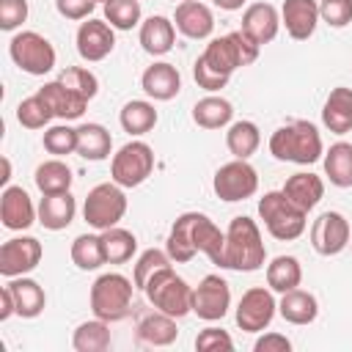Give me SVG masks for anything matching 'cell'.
<instances>
[{"label":"cell","mask_w":352,"mask_h":352,"mask_svg":"<svg viewBox=\"0 0 352 352\" xmlns=\"http://www.w3.org/2000/svg\"><path fill=\"white\" fill-rule=\"evenodd\" d=\"M278 28H280V14L272 3H253L242 14V30L258 44H270L278 36Z\"/></svg>","instance_id":"obj_22"},{"label":"cell","mask_w":352,"mask_h":352,"mask_svg":"<svg viewBox=\"0 0 352 352\" xmlns=\"http://www.w3.org/2000/svg\"><path fill=\"white\" fill-rule=\"evenodd\" d=\"M256 352H289L292 349V341L283 336V333H264L256 344H253Z\"/></svg>","instance_id":"obj_50"},{"label":"cell","mask_w":352,"mask_h":352,"mask_svg":"<svg viewBox=\"0 0 352 352\" xmlns=\"http://www.w3.org/2000/svg\"><path fill=\"white\" fill-rule=\"evenodd\" d=\"M258 50H261V44L253 41L245 30H234V33H226L220 38H212L206 44V50L201 52V60L206 66H212L214 72L231 77L239 66L253 63L258 58Z\"/></svg>","instance_id":"obj_4"},{"label":"cell","mask_w":352,"mask_h":352,"mask_svg":"<svg viewBox=\"0 0 352 352\" xmlns=\"http://www.w3.org/2000/svg\"><path fill=\"white\" fill-rule=\"evenodd\" d=\"M41 256H44V248L36 236H14L0 248V275L3 278L28 275L38 267Z\"/></svg>","instance_id":"obj_14"},{"label":"cell","mask_w":352,"mask_h":352,"mask_svg":"<svg viewBox=\"0 0 352 352\" xmlns=\"http://www.w3.org/2000/svg\"><path fill=\"white\" fill-rule=\"evenodd\" d=\"M28 19V0H0V28L16 30Z\"/></svg>","instance_id":"obj_47"},{"label":"cell","mask_w":352,"mask_h":352,"mask_svg":"<svg viewBox=\"0 0 352 352\" xmlns=\"http://www.w3.org/2000/svg\"><path fill=\"white\" fill-rule=\"evenodd\" d=\"M278 314L289 324H311L319 316V302H316V297L311 292L297 286L292 292H283V297L278 302Z\"/></svg>","instance_id":"obj_28"},{"label":"cell","mask_w":352,"mask_h":352,"mask_svg":"<svg viewBox=\"0 0 352 352\" xmlns=\"http://www.w3.org/2000/svg\"><path fill=\"white\" fill-rule=\"evenodd\" d=\"M14 314H16V302H14V294H11V289H8V286H3V289H0V322L11 319Z\"/></svg>","instance_id":"obj_51"},{"label":"cell","mask_w":352,"mask_h":352,"mask_svg":"<svg viewBox=\"0 0 352 352\" xmlns=\"http://www.w3.org/2000/svg\"><path fill=\"white\" fill-rule=\"evenodd\" d=\"M258 217L264 220V228L280 239V242H292L297 239L305 226H308V212H302L300 206H294L283 190H272V192H264V198L258 201Z\"/></svg>","instance_id":"obj_6"},{"label":"cell","mask_w":352,"mask_h":352,"mask_svg":"<svg viewBox=\"0 0 352 352\" xmlns=\"http://www.w3.org/2000/svg\"><path fill=\"white\" fill-rule=\"evenodd\" d=\"M258 143H261V132H258V126L253 121H234L228 126V132H226V146L236 160L253 157Z\"/></svg>","instance_id":"obj_38"},{"label":"cell","mask_w":352,"mask_h":352,"mask_svg":"<svg viewBox=\"0 0 352 352\" xmlns=\"http://www.w3.org/2000/svg\"><path fill=\"white\" fill-rule=\"evenodd\" d=\"M322 124L336 135L352 132V88L338 85L330 91L322 107Z\"/></svg>","instance_id":"obj_24"},{"label":"cell","mask_w":352,"mask_h":352,"mask_svg":"<svg viewBox=\"0 0 352 352\" xmlns=\"http://www.w3.org/2000/svg\"><path fill=\"white\" fill-rule=\"evenodd\" d=\"M143 292H146L148 302L157 311H162V314H168L173 319H182V316H187L192 311V289L187 286V280L182 275H176L173 267L157 270L148 278Z\"/></svg>","instance_id":"obj_5"},{"label":"cell","mask_w":352,"mask_h":352,"mask_svg":"<svg viewBox=\"0 0 352 352\" xmlns=\"http://www.w3.org/2000/svg\"><path fill=\"white\" fill-rule=\"evenodd\" d=\"M118 121H121L124 132H129V135H146V132H151L154 124H157V110H154L151 102L132 99V102H126V104L121 107Z\"/></svg>","instance_id":"obj_37"},{"label":"cell","mask_w":352,"mask_h":352,"mask_svg":"<svg viewBox=\"0 0 352 352\" xmlns=\"http://www.w3.org/2000/svg\"><path fill=\"white\" fill-rule=\"evenodd\" d=\"M6 286H8L11 294H14L16 316H22V319H36V316L44 311V305H47V294H44V289H41L38 280L19 275V278H8Z\"/></svg>","instance_id":"obj_25"},{"label":"cell","mask_w":352,"mask_h":352,"mask_svg":"<svg viewBox=\"0 0 352 352\" xmlns=\"http://www.w3.org/2000/svg\"><path fill=\"white\" fill-rule=\"evenodd\" d=\"M231 308V289L226 278L220 275H206L195 289H192V314L204 322H217L228 314Z\"/></svg>","instance_id":"obj_15"},{"label":"cell","mask_w":352,"mask_h":352,"mask_svg":"<svg viewBox=\"0 0 352 352\" xmlns=\"http://www.w3.org/2000/svg\"><path fill=\"white\" fill-rule=\"evenodd\" d=\"M116 47V33H113V25L107 19H94L88 16L85 22H80L77 28V52L82 60L88 63H96V60H104Z\"/></svg>","instance_id":"obj_16"},{"label":"cell","mask_w":352,"mask_h":352,"mask_svg":"<svg viewBox=\"0 0 352 352\" xmlns=\"http://www.w3.org/2000/svg\"><path fill=\"white\" fill-rule=\"evenodd\" d=\"M173 25L187 38H209L214 30V16H212L209 6H204L198 0H182L176 6Z\"/></svg>","instance_id":"obj_20"},{"label":"cell","mask_w":352,"mask_h":352,"mask_svg":"<svg viewBox=\"0 0 352 352\" xmlns=\"http://www.w3.org/2000/svg\"><path fill=\"white\" fill-rule=\"evenodd\" d=\"M99 239H102V253H104V264H124L135 256L138 250V239L132 231L121 228V226H113V228H104L99 231Z\"/></svg>","instance_id":"obj_32"},{"label":"cell","mask_w":352,"mask_h":352,"mask_svg":"<svg viewBox=\"0 0 352 352\" xmlns=\"http://www.w3.org/2000/svg\"><path fill=\"white\" fill-rule=\"evenodd\" d=\"M140 47L148 55H165L173 50L176 41V25L168 16H148L146 22H140Z\"/></svg>","instance_id":"obj_27"},{"label":"cell","mask_w":352,"mask_h":352,"mask_svg":"<svg viewBox=\"0 0 352 352\" xmlns=\"http://www.w3.org/2000/svg\"><path fill=\"white\" fill-rule=\"evenodd\" d=\"M124 214H126V195H124V187L116 182L96 184L82 204V217L96 231L118 226Z\"/></svg>","instance_id":"obj_8"},{"label":"cell","mask_w":352,"mask_h":352,"mask_svg":"<svg viewBox=\"0 0 352 352\" xmlns=\"http://www.w3.org/2000/svg\"><path fill=\"white\" fill-rule=\"evenodd\" d=\"M324 176L336 187H352V143H333L324 151Z\"/></svg>","instance_id":"obj_35"},{"label":"cell","mask_w":352,"mask_h":352,"mask_svg":"<svg viewBox=\"0 0 352 352\" xmlns=\"http://www.w3.org/2000/svg\"><path fill=\"white\" fill-rule=\"evenodd\" d=\"M217 8H223V11H236V8H242L245 6V0H212Z\"/></svg>","instance_id":"obj_52"},{"label":"cell","mask_w":352,"mask_h":352,"mask_svg":"<svg viewBox=\"0 0 352 352\" xmlns=\"http://www.w3.org/2000/svg\"><path fill=\"white\" fill-rule=\"evenodd\" d=\"M267 258V248L261 242V231L256 220L248 214H239L226 228V270L239 272H256Z\"/></svg>","instance_id":"obj_3"},{"label":"cell","mask_w":352,"mask_h":352,"mask_svg":"<svg viewBox=\"0 0 352 352\" xmlns=\"http://www.w3.org/2000/svg\"><path fill=\"white\" fill-rule=\"evenodd\" d=\"M66 88H72L74 94H80L82 99H94L96 96V91H99V80H96V74L94 72H88V69H82V66H69L66 72H60V77H58Z\"/></svg>","instance_id":"obj_43"},{"label":"cell","mask_w":352,"mask_h":352,"mask_svg":"<svg viewBox=\"0 0 352 352\" xmlns=\"http://www.w3.org/2000/svg\"><path fill=\"white\" fill-rule=\"evenodd\" d=\"M278 311V302L272 297V289H264V286H253L242 294L239 305H236V324L245 330V333H261L270 327L272 316Z\"/></svg>","instance_id":"obj_12"},{"label":"cell","mask_w":352,"mask_h":352,"mask_svg":"<svg viewBox=\"0 0 352 352\" xmlns=\"http://www.w3.org/2000/svg\"><path fill=\"white\" fill-rule=\"evenodd\" d=\"M319 19L330 28H346L352 22V0H319Z\"/></svg>","instance_id":"obj_45"},{"label":"cell","mask_w":352,"mask_h":352,"mask_svg":"<svg viewBox=\"0 0 352 352\" xmlns=\"http://www.w3.org/2000/svg\"><path fill=\"white\" fill-rule=\"evenodd\" d=\"M77 214V201L72 192H55V195H44L38 204V223L50 231H60L66 226H72Z\"/></svg>","instance_id":"obj_26"},{"label":"cell","mask_w":352,"mask_h":352,"mask_svg":"<svg viewBox=\"0 0 352 352\" xmlns=\"http://www.w3.org/2000/svg\"><path fill=\"white\" fill-rule=\"evenodd\" d=\"M214 195L234 204V201H245L258 190V173L248 160H231L226 165L217 168L214 179H212Z\"/></svg>","instance_id":"obj_11"},{"label":"cell","mask_w":352,"mask_h":352,"mask_svg":"<svg viewBox=\"0 0 352 352\" xmlns=\"http://www.w3.org/2000/svg\"><path fill=\"white\" fill-rule=\"evenodd\" d=\"M104 19L116 30H132L140 22V3L138 0H107L104 3Z\"/></svg>","instance_id":"obj_41"},{"label":"cell","mask_w":352,"mask_h":352,"mask_svg":"<svg viewBox=\"0 0 352 352\" xmlns=\"http://www.w3.org/2000/svg\"><path fill=\"white\" fill-rule=\"evenodd\" d=\"M234 118V104L223 96H204L192 107V121L204 129H223Z\"/></svg>","instance_id":"obj_31"},{"label":"cell","mask_w":352,"mask_h":352,"mask_svg":"<svg viewBox=\"0 0 352 352\" xmlns=\"http://www.w3.org/2000/svg\"><path fill=\"white\" fill-rule=\"evenodd\" d=\"M192 77H195V82H198V88H204V91H220V88H226L228 85V74H220V72H214L212 66H206L201 58L195 60V66H192Z\"/></svg>","instance_id":"obj_48"},{"label":"cell","mask_w":352,"mask_h":352,"mask_svg":"<svg viewBox=\"0 0 352 352\" xmlns=\"http://www.w3.org/2000/svg\"><path fill=\"white\" fill-rule=\"evenodd\" d=\"M195 349L198 352H231L234 341L223 327H204L195 336Z\"/></svg>","instance_id":"obj_46"},{"label":"cell","mask_w":352,"mask_h":352,"mask_svg":"<svg viewBox=\"0 0 352 352\" xmlns=\"http://www.w3.org/2000/svg\"><path fill=\"white\" fill-rule=\"evenodd\" d=\"M270 154L280 162H297V165H314L322 160V135L311 121H292L286 126H278L270 138Z\"/></svg>","instance_id":"obj_2"},{"label":"cell","mask_w":352,"mask_h":352,"mask_svg":"<svg viewBox=\"0 0 352 352\" xmlns=\"http://www.w3.org/2000/svg\"><path fill=\"white\" fill-rule=\"evenodd\" d=\"M72 261L80 270H99L104 264V253H102V239L99 234H80L72 242Z\"/></svg>","instance_id":"obj_39"},{"label":"cell","mask_w":352,"mask_h":352,"mask_svg":"<svg viewBox=\"0 0 352 352\" xmlns=\"http://www.w3.org/2000/svg\"><path fill=\"white\" fill-rule=\"evenodd\" d=\"M55 8L66 19H88L91 11L96 8V0H55Z\"/></svg>","instance_id":"obj_49"},{"label":"cell","mask_w":352,"mask_h":352,"mask_svg":"<svg viewBox=\"0 0 352 352\" xmlns=\"http://www.w3.org/2000/svg\"><path fill=\"white\" fill-rule=\"evenodd\" d=\"M110 148H113V138L102 124L88 121V124L77 126V154L82 160L102 162V160L110 157Z\"/></svg>","instance_id":"obj_29"},{"label":"cell","mask_w":352,"mask_h":352,"mask_svg":"<svg viewBox=\"0 0 352 352\" xmlns=\"http://www.w3.org/2000/svg\"><path fill=\"white\" fill-rule=\"evenodd\" d=\"M36 187L41 190V195H55V192H69L72 190V168L55 157V160H47L36 168Z\"/></svg>","instance_id":"obj_33"},{"label":"cell","mask_w":352,"mask_h":352,"mask_svg":"<svg viewBox=\"0 0 352 352\" xmlns=\"http://www.w3.org/2000/svg\"><path fill=\"white\" fill-rule=\"evenodd\" d=\"M96 3H107V0H96Z\"/></svg>","instance_id":"obj_54"},{"label":"cell","mask_w":352,"mask_h":352,"mask_svg":"<svg viewBox=\"0 0 352 352\" xmlns=\"http://www.w3.org/2000/svg\"><path fill=\"white\" fill-rule=\"evenodd\" d=\"M132 280L121 272H104L91 286V311L96 319L121 322L132 308Z\"/></svg>","instance_id":"obj_7"},{"label":"cell","mask_w":352,"mask_h":352,"mask_svg":"<svg viewBox=\"0 0 352 352\" xmlns=\"http://www.w3.org/2000/svg\"><path fill=\"white\" fill-rule=\"evenodd\" d=\"M11 179V162H8V157H3V176H0V182L6 184Z\"/></svg>","instance_id":"obj_53"},{"label":"cell","mask_w":352,"mask_h":352,"mask_svg":"<svg viewBox=\"0 0 352 352\" xmlns=\"http://www.w3.org/2000/svg\"><path fill=\"white\" fill-rule=\"evenodd\" d=\"M154 170V151L143 140L124 143L110 162V179L121 187H138L143 184Z\"/></svg>","instance_id":"obj_9"},{"label":"cell","mask_w":352,"mask_h":352,"mask_svg":"<svg viewBox=\"0 0 352 352\" xmlns=\"http://www.w3.org/2000/svg\"><path fill=\"white\" fill-rule=\"evenodd\" d=\"M44 148L55 157H66V154H74L77 151V129H72L69 124H58V126H50L44 132Z\"/></svg>","instance_id":"obj_44"},{"label":"cell","mask_w":352,"mask_h":352,"mask_svg":"<svg viewBox=\"0 0 352 352\" xmlns=\"http://www.w3.org/2000/svg\"><path fill=\"white\" fill-rule=\"evenodd\" d=\"M302 283V267L294 256H275L267 264V286L272 292H292Z\"/></svg>","instance_id":"obj_34"},{"label":"cell","mask_w":352,"mask_h":352,"mask_svg":"<svg viewBox=\"0 0 352 352\" xmlns=\"http://www.w3.org/2000/svg\"><path fill=\"white\" fill-rule=\"evenodd\" d=\"M170 261H173V258L168 256V250H157V248L143 250L140 258L135 261V289H146L148 278H151L157 270L170 267Z\"/></svg>","instance_id":"obj_42"},{"label":"cell","mask_w":352,"mask_h":352,"mask_svg":"<svg viewBox=\"0 0 352 352\" xmlns=\"http://www.w3.org/2000/svg\"><path fill=\"white\" fill-rule=\"evenodd\" d=\"M280 25L294 41L311 38L319 25V3L316 0H283Z\"/></svg>","instance_id":"obj_17"},{"label":"cell","mask_w":352,"mask_h":352,"mask_svg":"<svg viewBox=\"0 0 352 352\" xmlns=\"http://www.w3.org/2000/svg\"><path fill=\"white\" fill-rule=\"evenodd\" d=\"M140 88L146 91V96H151L154 102H170L179 91H182V74L173 63L168 60H157L151 63L143 77H140Z\"/></svg>","instance_id":"obj_19"},{"label":"cell","mask_w":352,"mask_h":352,"mask_svg":"<svg viewBox=\"0 0 352 352\" xmlns=\"http://www.w3.org/2000/svg\"><path fill=\"white\" fill-rule=\"evenodd\" d=\"M352 239V226L341 212H322L311 226V245L319 256H338Z\"/></svg>","instance_id":"obj_13"},{"label":"cell","mask_w":352,"mask_h":352,"mask_svg":"<svg viewBox=\"0 0 352 352\" xmlns=\"http://www.w3.org/2000/svg\"><path fill=\"white\" fill-rule=\"evenodd\" d=\"M38 209L33 206L30 195L22 187H6L0 195V220L11 231H25L36 223Z\"/></svg>","instance_id":"obj_18"},{"label":"cell","mask_w":352,"mask_h":352,"mask_svg":"<svg viewBox=\"0 0 352 352\" xmlns=\"http://www.w3.org/2000/svg\"><path fill=\"white\" fill-rule=\"evenodd\" d=\"M165 250L176 264H187L192 261L195 253H204L212 264L223 267L226 264V231H220L209 214L184 212L173 220Z\"/></svg>","instance_id":"obj_1"},{"label":"cell","mask_w":352,"mask_h":352,"mask_svg":"<svg viewBox=\"0 0 352 352\" xmlns=\"http://www.w3.org/2000/svg\"><path fill=\"white\" fill-rule=\"evenodd\" d=\"M72 346L77 352H104L110 346V322L94 316L91 322L77 324L72 336Z\"/></svg>","instance_id":"obj_36"},{"label":"cell","mask_w":352,"mask_h":352,"mask_svg":"<svg viewBox=\"0 0 352 352\" xmlns=\"http://www.w3.org/2000/svg\"><path fill=\"white\" fill-rule=\"evenodd\" d=\"M52 118H55L52 110L47 107V102H44L38 94H33V96H28V99H22V102L16 104V121H19L25 129H44Z\"/></svg>","instance_id":"obj_40"},{"label":"cell","mask_w":352,"mask_h":352,"mask_svg":"<svg viewBox=\"0 0 352 352\" xmlns=\"http://www.w3.org/2000/svg\"><path fill=\"white\" fill-rule=\"evenodd\" d=\"M138 338L148 346H170L176 338H179V327H176V319L162 314V311H154V314H146L140 322H138Z\"/></svg>","instance_id":"obj_30"},{"label":"cell","mask_w":352,"mask_h":352,"mask_svg":"<svg viewBox=\"0 0 352 352\" xmlns=\"http://www.w3.org/2000/svg\"><path fill=\"white\" fill-rule=\"evenodd\" d=\"M47 107L52 110L55 118H63V121H72V118H80L88 107V99H82L80 94H74L72 88H66L60 80H52V82H44L38 91H36Z\"/></svg>","instance_id":"obj_21"},{"label":"cell","mask_w":352,"mask_h":352,"mask_svg":"<svg viewBox=\"0 0 352 352\" xmlns=\"http://www.w3.org/2000/svg\"><path fill=\"white\" fill-rule=\"evenodd\" d=\"M8 55H11V60H14L22 72H28V74H33V77L47 74V72H52V66H55V47H52L41 33H36V30H22V33H16V36L8 41Z\"/></svg>","instance_id":"obj_10"},{"label":"cell","mask_w":352,"mask_h":352,"mask_svg":"<svg viewBox=\"0 0 352 352\" xmlns=\"http://www.w3.org/2000/svg\"><path fill=\"white\" fill-rule=\"evenodd\" d=\"M283 195L294 204V206H300L302 212H311L319 201H322V195H324V182H322V176H316V173H305V170H300V173H292L289 179H286V184H283Z\"/></svg>","instance_id":"obj_23"}]
</instances>
